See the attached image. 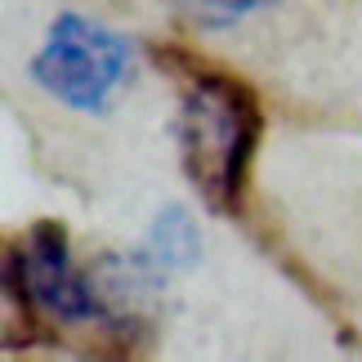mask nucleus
<instances>
[{
	"mask_svg": "<svg viewBox=\"0 0 362 362\" xmlns=\"http://www.w3.org/2000/svg\"><path fill=\"white\" fill-rule=\"evenodd\" d=\"M269 5H277V0H184V9L206 27H228V23L250 18V13H259Z\"/></svg>",
	"mask_w": 362,
	"mask_h": 362,
	"instance_id": "5",
	"label": "nucleus"
},
{
	"mask_svg": "<svg viewBox=\"0 0 362 362\" xmlns=\"http://www.w3.org/2000/svg\"><path fill=\"white\" fill-rule=\"evenodd\" d=\"M144 255L157 273H192L202 264V228L188 206H161L148 224Z\"/></svg>",
	"mask_w": 362,
	"mask_h": 362,
	"instance_id": "4",
	"label": "nucleus"
},
{
	"mask_svg": "<svg viewBox=\"0 0 362 362\" xmlns=\"http://www.w3.org/2000/svg\"><path fill=\"white\" fill-rule=\"evenodd\" d=\"M179 165L211 211H238L246 170L259 144V107L242 81L192 72L175 112Z\"/></svg>",
	"mask_w": 362,
	"mask_h": 362,
	"instance_id": "1",
	"label": "nucleus"
},
{
	"mask_svg": "<svg viewBox=\"0 0 362 362\" xmlns=\"http://www.w3.org/2000/svg\"><path fill=\"white\" fill-rule=\"evenodd\" d=\"M139 49L117 27L94 23L86 13H59L49 23L40 49L32 54V81L54 103L86 117L112 112L121 90L134 81Z\"/></svg>",
	"mask_w": 362,
	"mask_h": 362,
	"instance_id": "2",
	"label": "nucleus"
},
{
	"mask_svg": "<svg viewBox=\"0 0 362 362\" xmlns=\"http://www.w3.org/2000/svg\"><path fill=\"white\" fill-rule=\"evenodd\" d=\"M9 282L23 286V300L54 322H112L103 291L72 264L59 224H36L9 250Z\"/></svg>",
	"mask_w": 362,
	"mask_h": 362,
	"instance_id": "3",
	"label": "nucleus"
}]
</instances>
